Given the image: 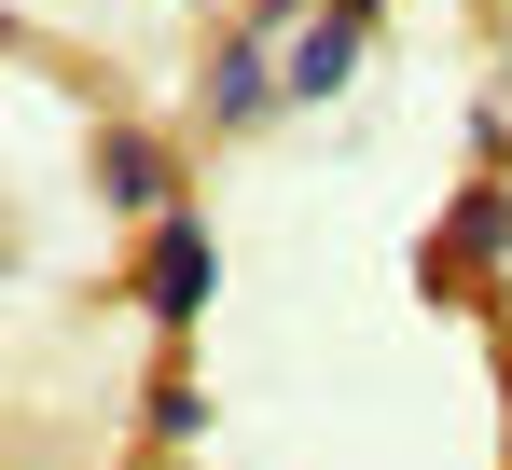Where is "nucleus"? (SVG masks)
<instances>
[{
	"mask_svg": "<svg viewBox=\"0 0 512 470\" xmlns=\"http://www.w3.org/2000/svg\"><path fill=\"white\" fill-rule=\"evenodd\" d=\"M97 194H111V208H139V222H167V208H180V166H167V139L111 125V139H97Z\"/></svg>",
	"mask_w": 512,
	"mask_h": 470,
	"instance_id": "obj_3",
	"label": "nucleus"
},
{
	"mask_svg": "<svg viewBox=\"0 0 512 470\" xmlns=\"http://www.w3.org/2000/svg\"><path fill=\"white\" fill-rule=\"evenodd\" d=\"M360 42H374L360 14H333V0H305V14H291V111H319V97H346V83H360Z\"/></svg>",
	"mask_w": 512,
	"mask_h": 470,
	"instance_id": "obj_2",
	"label": "nucleus"
},
{
	"mask_svg": "<svg viewBox=\"0 0 512 470\" xmlns=\"http://www.w3.org/2000/svg\"><path fill=\"white\" fill-rule=\"evenodd\" d=\"M333 14H360V28H374V0H333Z\"/></svg>",
	"mask_w": 512,
	"mask_h": 470,
	"instance_id": "obj_4",
	"label": "nucleus"
},
{
	"mask_svg": "<svg viewBox=\"0 0 512 470\" xmlns=\"http://www.w3.org/2000/svg\"><path fill=\"white\" fill-rule=\"evenodd\" d=\"M208 291H222V249H208V222H194V208H167V222H153V249H139V305H153V318H194Z\"/></svg>",
	"mask_w": 512,
	"mask_h": 470,
	"instance_id": "obj_1",
	"label": "nucleus"
}]
</instances>
